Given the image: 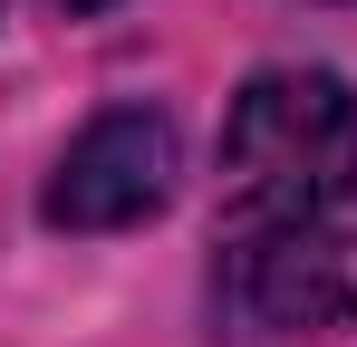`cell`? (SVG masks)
<instances>
[{
  "label": "cell",
  "instance_id": "obj_1",
  "mask_svg": "<svg viewBox=\"0 0 357 347\" xmlns=\"http://www.w3.org/2000/svg\"><path fill=\"white\" fill-rule=\"evenodd\" d=\"M213 251L251 328H357V97L338 68H261L232 97Z\"/></svg>",
  "mask_w": 357,
  "mask_h": 347
},
{
  "label": "cell",
  "instance_id": "obj_2",
  "mask_svg": "<svg viewBox=\"0 0 357 347\" xmlns=\"http://www.w3.org/2000/svg\"><path fill=\"white\" fill-rule=\"evenodd\" d=\"M183 174V135L165 107H107L68 135V155L49 164L39 222L49 231H135L174 203Z\"/></svg>",
  "mask_w": 357,
  "mask_h": 347
},
{
  "label": "cell",
  "instance_id": "obj_3",
  "mask_svg": "<svg viewBox=\"0 0 357 347\" xmlns=\"http://www.w3.org/2000/svg\"><path fill=\"white\" fill-rule=\"evenodd\" d=\"M68 10H107V0H68Z\"/></svg>",
  "mask_w": 357,
  "mask_h": 347
}]
</instances>
